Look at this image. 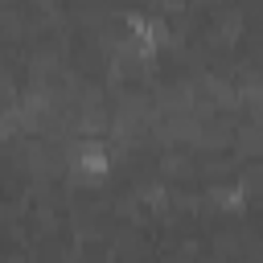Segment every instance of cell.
<instances>
[{
    "label": "cell",
    "mask_w": 263,
    "mask_h": 263,
    "mask_svg": "<svg viewBox=\"0 0 263 263\" xmlns=\"http://www.w3.org/2000/svg\"><path fill=\"white\" fill-rule=\"evenodd\" d=\"M111 168H115L111 144L99 140V136H86V140H78L70 148V173H66V181H74V185H103L111 177Z\"/></svg>",
    "instance_id": "7a4b0ae2"
},
{
    "label": "cell",
    "mask_w": 263,
    "mask_h": 263,
    "mask_svg": "<svg viewBox=\"0 0 263 263\" xmlns=\"http://www.w3.org/2000/svg\"><path fill=\"white\" fill-rule=\"evenodd\" d=\"M115 45H119L127 58H136V62H156V58L168 49V25H164V16H156V12H127L123 25H119Z\"/></svg>",
    "instance_id": "6da1fadb"
}]
</instances>
